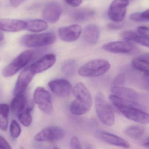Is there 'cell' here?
<instances>
[{
    "instance_id": "21",
    "label": "cell",
    "mask_w": 149,
    "mask_h": 149,
    "mask_svg": "<svg viewBox=\"0 0 149 149\" xmlns=\"http://www.w3.org/2000/svg\"><path fill=\"white\" fill-rule=\"evenodd\" d=\"M26 22V29L31 32H42L47 30L48 28L47 23L41 19L29 20Z\"/></svg>"
},
{
    "instance_id": "10",
    "label": "cell",
    "mask_w": 149,
    "mask_h": 149,
    "mask_svg": "<svg viewBox=\"0 0 149 149\" xmlns=\"http://www.w3.org/2000/svg\"><path fill=\"white\" fill-rule=\"evenodd\" d=\"M51 91L61 98L68 97L72 91L70 83L64 79H57L50 81L48 84Z\"/></svg>"
},
{
    "instance_id": "25",
    "label": "cell",
    "mask_w": 149,
    "mask_h": 149,
    "mask_svg": "<svg viewBox=\"0 0 149 149\" xmlns=\"http://www.w3.org/2000/svg\"><path fill=\"white\" fill-rule=\"evenodd\" d=\"M145 133V129L141 126H131L127 128L125 133L129 137L134 140L141 139Z\"/></svg>"
},
{
    "instance_id": "36",
    "label": "cell",
    "mask_w": 149,
    "mask_h": 149,
    "mask_svg": "<svg viewBox=\"0 0 149 149\" xmlns=\"http://www.w3.org/2000/svg\"><path fill=\"white\" fill-rule=\"evenodd\" d=\"M143 81L145 87L149 89V70L144 72L143 76Z\"/></svg>"
},
{
    "instance_id": "28",
    "label": "cell",
    "mask_w": 149,
    "mask_h": 149,
    "mask_svg": "<svg viewBox=\"0 0 149 149\" xmlns=\"http://www.w3.org/2000/svg\"><path fill=\"white\" fill-rule=\"evenodd\" d=\"M10 136L13 139H16L19 137L21 133V129L20 126L15 120L11 122L10 127Z\"/></svg>"
},
{
    "instance_id": "12",
    "label": "cell",
    "mask_w": 149,
    "mask_h": 149,
    "mask_svg": "<svg viewBox=\"0 0 149 149\" xmlns=\"http://www.w3.org/2000/svg\"><path fill=\"white\" fill-rule=\"evenodd\" d=\"M62 13V7L59 3L56 1L49 2L46 4L42 12L43 17L51 23L58 21Z\"/></svg>"
},
{
    "instance_id": "24",
    "label": "cell",
    "mask_w": 149,
    "mask_h": 149,
    "mask_svg": "<svg viewBox=\"0 0 149 149\" xmlns=\"http://www.w3.org/2000/svg\"><path fill=\"white\" fill-rule=\"evenodd\" d=\"M33 106H27L25 108L18 114V119L23 126L28 127L30 126L32 122L31 112L33 109Z\"/></svg>"
},
{
    "instance_id": "23",
    "label": "cell",
    "mask_w": 149,
    "mask_h": 149,
    "mask_svg": "<svg viewBox=\"0 0 149 149\" xmlns=\"http://www.w3.org/2000/svg\"><path fill=\"white\" fill-rule=\"evenodd\" d=\"M10 107L6 104H0V129L5 131L8 129Z\"/></svg>"
},
{
    "instance_id": "20",
    "label": "cell",
    "mask_w": 149,
    "mask_h": 149,
    "mask_svg": "<svg viewBox=\"0 0 149 149\" xmlns=\"http://www.w3.org/2000/svg\"><path fill=\"white\" fill-rule=\"evenodd\" d=\"M27 106V99L24 94L16 95L11 101L10 109L13 113L18 115Z\"/></svg>"
},
{
    "instance_id": "9",
    "label": "cell",
    "mask_w": 149,
    "mask_h": 149,
    "mask_svg": "<svg viewBox=\"0 0 149 149\" xmlns=\"http://www.w3.org/2000/svg\"><path fill=\"white\" fill-rule=\"evenodd\" d=\"M129 3L128 0H114L110 4L108 12L109 18L116 22L123 21Z\"/></svg>"
},
{
    "instance_id": "17",
    "label": "cell",
    "mask_w": 149,
    "mask_h": 149,
    "mask_svg": "<svg viewBox=\"0 0 149 149\" xmlns=\"http://www.w3.org/2000/svg\"><path fill=\"white\" fill-rule=\"evenodd\" d=\"M134 46L127 41H115L105 44L102 49L106 51L114 53H128L133 50Z\"/></svg>"
},
{
    "instance_id": "3",
    "label": "cell",
    "mask_w": 149,
    "mask_h": 149,
    "mask_svg": "<svg viewBox=\"0 0 149 149\" xmlns=\"http://www.w3.org/2000/svg\"><path fill=\"white\" fill-rule=\"evenodd\" d=\"M95 106L96 113L100 121L106 126H113L115 122L114 113L102 93L99 92L96 94Z\"/></svg>"
},
{
    "instance_id": "1",
    "label": "cell",
    "mask_w": 149,
    "mask_h": 149,
    "mask_svg": "<svg viewBox=\"0 0 149 149\" xmlns=\"http://www.w3.org/2000/svg\"><path fill=\"white\" fill-rule=\"evenodd\" d=\"M75 99L71 103L70 110L75 115H81L87 113L92 106L91 94L86 87L81 82L77 83L72 89Z\"/></svg>"
},
{
    "instance_id": "6",
    "label": "cell",
    "mask_w": 149,
    "mask_h": 149,
    "mask_svg": "<svg viewBox=\"0 0 149 149\" xmlns=\"http://www.w3.org/2000/svg\"><path fill=\"white\" fill-rule=\"evenodd\" d=\"M33 51L31 50L22 52L4 68L2 72L3 76L5 78H9L16 74L28 64L33 57Z\"/></svg>"
},
{
    "instance_id": "19",
    "label": "cell",
    "mask_w": 149,
    "mask_h": 149,
    "mask_svg": "<svg viewBox=\"0 0 149 149\" xmlns=\"http://www.w3.org/2000/svg\"><path fill=\"white\" fill-rule=\"evenodd\" d=\"M100 29L95 24H91L85 27L83 31V38L88 43H95L99 39Z\"/></svg>"
},
{
    "instance_id": "32",
    "label": "cell",
    "mask_w": 149,
    "mask_h": 149,
    "mask_svg": "<svg viewBox=\"0 0 149 149\" xmlns=\"http://www.w3.org/2000/svg\"><path fill=\"white\" fill-rule=\"evenodd\" d=\"M70 146L71 148L72 149H81L82 148L79 140L75 136L72 137L70 143Z\"/></svg>"
},
{
    "instance_id": "37",
    "label": "cell",
    "mask_w": 149,
    "mask_h": 149,
    "mask_svg": "<svg viewBox=\"0 0 149 149\" xmlns=\"http://www.w3.org/2000/svg\"><path fill=\"white\" fill-rule=\"evenodd\" d=\"M69 5L72 7H76L80 5L82 0H65Z\"/></svg>"
},
{
    "instance_id": "26",
    "label": "cell",
    "mask_w": 149,
    "mask_h": 149,
    "mask_svg": "<svg viewBox=\"0 0 149 149\" xmlns=\"http://www.w3.org/2000/svg\"><path fill=\"white\" fill-rule=\"evenodd\" d=\"M76 69V63L73 59L65 61L62 66V72L65 76L70 77L74 74Z\"/></svg>"
},
{
    "instance_id": "22",
    "label": "cell",
    "mask_w": 149,
    "mask_h": 149,
    "mask_svg": "<svg viewBox=\"0 0 149 149\" xmlns=\"http://www.w3.org/2000/svg\"><path fill=\"white\" fill-rule=\"evenodd\" d=\"M93 10L88 8H82L75 10L72 14V17L77 22H84L93 17L94 15Z\"/></svg>"
},
{
    "instance_id": "41",
    "label": "cell",
    "mask_w": 149,
    "mask_h": 149,
    "mask_svg": "<svg viewBox=\"0 0 149 149\" xmlns=\"http://www.w3.org/2000/svg\"><path fill=\"white\" fill-rule=\"evenodd\" d=\"M139 57L141 58L146 61L149 62V53H144L139 56Z\"/></svg>"
},
{
    "instance_id": "15",
    "label": "cell",
    "mask_w": 149,
    "mask_h": 149,
    "mask_svg": "<svg viewBox=\"0 0 149 149\" xmlns=\"http://www.w3.org/2000/svg\"><path fill=\"white\" fill-rule=\"evenodd\" d=\"M26 22L12 18H0V30L16 32L26 29Z\"/></svg>"
},
{
    "instance_id": "18",
    "label": "cell",
    "mask_w": 149,
    "mask_h": 149,
    "mask_svg": "<svg viewBox=\"0 0 149 149\" xmlns=\"http://www.w3.org/2000/svg\"><path fill=\"white\" fill-rule=\"evenodd\" d=\"M111 91L112 94L130 100L134 101L139 97L138 93L134 90L123 86L113 87Z\"/></svg>"
},
{
    "instance_id": "42",
    "label": "cell",
    "mask_w": 149,
    "mask_h": 149,
    "mask_svg": "<svg viewBox=\"0 0 149 149\" xmlns=\"http://www.w3.org/2000/svg\"><path fill=\"white\" fill-rule=\"evenodd\" d=\"M143 146L145 148H149V138L147 139L146 141L144 142L143 144Z\"/></svg>"
},
{
    "instance_id": "30",
    "label": "cell",
    "mask_w": 149,
    "mask_h": 149,
    "mask_svg": "<svg viewBox=\"0 0 149 149\" xmlns=\"http://www.w3.org/2000/svg\"><path fill=\"white\" fill-rule=\"evenodd\" d=\"M134 42L149 48V37L137 35Z\"/></svg>"
},
{
    "instance_id": "34",
    "label": "cell",
    "mask_w": 149,
    "mask_h": 149,
    "mask_svg": "<svg viewBox=\"0 0 149 149\" xmlns=\"http://www.w3.org/2000/svg\"><path fill=\"white\" fill-rule=\"evenodd\" d=\"M130 19L134 22H143L141 16V12H135L131 14L130 16Z\"/></svg>"
},
{
    "instance_id": "4",
    "label": "cell",
    "mask_w": 149,
    "mask_h": 149,
    "mask_svg": "<svg viewBox=\"0 0 149 149\" xmlns=\"http://www.w3.org/2000/svg\"><path fill=\"white\" fill-rule=\"evenodd\" d=\"M112 103L127 119L140 124H149V114L142 110L141 108L126 106L119 102Z\"/></svg>"
},
{
    "instance_id": "2",
    "label": "cell",
    "mask_w": 149,
    "mask_h": 149,
    "mask_svg": "<svg viewBox=\"0 0 149 149\" xmlns=\"http://www.w3.org/2000/svg\"><path fill=\"white\" fill-rule=\"evenodd\" d=\"M110 66V63L106 59H93L81 66L79 69V74L86 78L100 77L108 71Z\"/></svg>"
},
{
    "instance_id": "38",
    "label": "cell",
    "mask_w": 149,
    "mask_h": 149,
    "mask_svg": "<svg viewBox=\"0 0 149 149\" xmlns=\"http://www.w3.org/2000/svg\"><path fill=\"white\" fill-rule=\"evenodd\" d=\"M25 1V0H10V4L13 8H17Z\"/></svg>"
},
{
    "instance_id": "27",
    "label": "cell",
    "mask_w": 149,
    "mask_h": 149,
    "mask_svg": "<svg viewBox=\"0 0 149 149\" xmlns=\"http://www.w3.org/2000/svg\"><path fill=\"white\" fill-rule=\"evenodd\" d=\"M131 64L135 69L143 72L149 70V62L139 57L133 59Z\"/></svg>"
},
{
    "instance_id": "5",
    "label": "cell",
    "mask_w": 149,
    "mask_h": 149,
    "mask_svg": "<svg viewBox=\"0 0 149 149\" xmlns=\"http://www.w3.org/2000/svg\"><path fill=\"white\" fill-rule=\"evenodd\" d=\"M56 37L51 32H45L41 34H30L21 38V43L24 46L31 48L42 47L54 43Z\"/></svg>"
},
{
    "instance_id": "31",
    "label": "cell",
    "mask_w": 149,
    "mask_h": 149,
    "mask_svg": "<svg viewBox=\"0 0 149 149\" xmlns=\"http://www.w3.org/2000/svg\"><path fill=\"white\" fill-rule=\"evenodd\" d=\"M125 75L123 73H120L116 78L113 82V87L123 86L125 82Z\"/></svg>"
},
{
    "instance_id": "14",
    "label": "cell",
    "mask_w": 149,
    "mask_h": 149,
    "mask_svg": "<svg viewBox=\"0 0 149 149\" xmlns=\"http://www.w3.org/2000/svg\"><path fill=\"white\" fill-rule=\"evenodd\" d=\"M58 35L64 41L72 42L76 41L80 36L82 29L78 24H72L58 29Z\"/></svg>"
},
{
    "instance_id": "8",
    "label": "cell",
    "mask_w": 149,
    "mask_h": 149,
    "mask_svg": "<svg viewBox=\"0 0 149 149\" xmlns=\"http://www.w3.org/2000/svg\"><path fill=\"white\" fill-rule=\"evenodd\" d=\"M65 136L63 129L56 126H49L41 130L34 136V140L38 142H49L59 141Z\"/></svg>"
},
{
    "instance_id": "11",
    "label": "cell",
    "mask_w": 149,
    "mask_h": 149,
    "mask_svg": "<svg viewBox=\"0 0 149 149\" xmlns=\"http://www.w3.org/2000/svg\"><path fill=\"white\" fill-rule=\"evenodd\" d=\"M35 74L31 70L30 66L25 68L19 74L15 87V96L24 94L27 87L33 79Z\"/></svg>"
},
{
    "instance_id": "16",
    "label": "cell",
    "mask_w": 149,
    "mask_h": 149,
    "mask_svg": "<svg viewBox=\"0 0 149 149\" xmlns=\"http://www.w3.org/2000/svg\"><path fill=\"white\" fill-rule=\"evenodd\" d=\"M96 136L101 141L110 145L126 148L130 147V145L127 141L113 134L99 131L96 133Z\"/></svg>"
},
{
    "instance_id": "43",
    "label": "cell",
    "mask_w": 149,
    "mask_h": 149,
    "mask_svg": "<svg viewBox=\"0 0 149 149\" xmlns=\"http://www.w3.org/2000/svg\"><path fill=\"white\" fill-rule=\"evenodd\" d=\"M4 37H3V35L2 32L0 31V42L2 41L3 40Z\"/></svg>"
},
{
    "instance_id": "35",
    "label": "cell",
    "mask_w": 149,
    "mask_h": 149,
    "mask_svg": "<svg viewBox=\"0 0 149 149\" xmlns=\"http://www.w3.org/2000/svg\"><path fill=\"white\" fill-rule=\"evenodd\" d=\"M11 148L10 145L8 143L7 141L2 136L0 135V149H10Z\"/></svg>"
},
{
    "instance_id": "40",
    "label": "cell",
    "mask_w": 149,
    "mask_h": 149,
    "mask_svg": "<svg viewBox=\"0 0 149 149\" xmlns=\"http://www.w3.org/2000/svg\"><path fill=\"white\" fill-rule=\"evenodd\" d=\"M122 24H109V28L112 29H117L120 28Z\"/></svg>"
},
{
    "instance_id": "13",
    "label": "cell",
    "mask_w": 149,
    "mask_h": 149,
    "mask_svg": "<svg viewBox=\"0 0 149 149\" xmlns=\"http://www.w3.org/2000/svg\"><path fill=\"white\" fill-rule=\"evenodd\" d=\"M56 60V58L55 55L49 53L45 55L42 57L31 64L29 66L35 75L43 72L50 68L55 64Z\"/></svg>"
},
{
    "instance_id": "29",
    "label": "cell",
    "mask_w": 149,
    "mask_h": 149,
    "mask_svg": "<svg viewBox=\"0 0 149 149\" xmlns=\"http://www.w3.org/2000/svg\"><path fill=\"white\" fill-rule=\"evenodd\" d=\"M137 35H138L135 32L130 31H123L120 34L122 38H123L124 40H126L127 42L134 41Z\"/></svg>"
},
{
    "instance_id": "7",
    "label": "cell",
    "mask_w": 149,
    "mask_h": 149,
    "mask_svg": "<svg viewBox=\"0 0 149 149\" xmlns=\"http://www.w3.org/2000/svg\"><path fill=\"white\" fill-rule=\"evenodd\" d=\"M33 99L41 111L50 115L53 111V105L49 93L42 87H37L33 94Z\"/></svg>"
},
{
    "instance_id": "39",
    "label": "cell",
    "mask_w": 149,
    "mask_h": 149,
    "mask_svg": "<svg viewBox=\"0 0 149 149\" xmlns=\"http://www.w3.org/2000/svg\"><path fill=\"white\" fill-rule=\"evenodd\" d=\"M141 14L143 22H149V9L144 12H141Z\"/></svg>"
},
{
    "instance_id": "33",
    "label": "cell",
    "mask_w": 149,
    "mask_h": 149,
    "mask_svg": "<svg viewBox=\"0 0 149 149\" xmlns=\"http://www.w3.org/2000/svg\"><path fill=\"white\" fill-rule=\"evenodd\" d=\"M138 33L142 36L149 37V28L147 26H141L137 29Z\"/></svg>"
}]
</instances>
